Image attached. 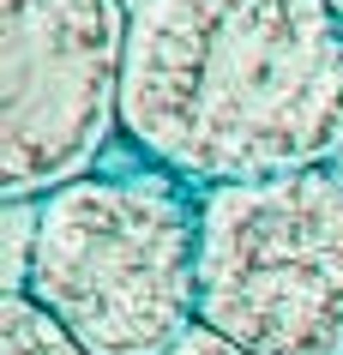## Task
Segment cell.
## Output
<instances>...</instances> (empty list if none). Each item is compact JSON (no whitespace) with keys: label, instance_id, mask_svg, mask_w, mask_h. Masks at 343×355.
Returning a JSON list of instances; mask_svg holds the SVG:
<instances>
[{"label":"cell","instance_id":"obj_1","mask_svg":"<svg viewBox=\"0 0 343 355\" xmlns=\"http://www.w3.org/2000/svg\"><path fill=\"white\" fill-rule=\"evenodd\" d=\"M121 139L187 187L343 157L337 0H133Z\"/></svg>","mask_w":343,"mask_h":355},{"label":"cell","instance_id":"obj_5","mask_svg":"<svg viewBox=\"0 0 343 355\" xmlns=\"http://www.w3.org/2000/svg\"><path fill=\"white\" fill-rule=\"evenodd\" d=\"M0 355H91V349H85L37 295L6 289V295H0Z\"/></svg>","mask_w":343,"mask_h":355},{"label":"cell","instance_id":"obj_4","mask_svg":"<svg viewBox=\"0 0 343 355\" xmlns=\"http://www.w3.org/2000/svg\"><path fill=\"white\" fill-rule=\"evenodd\" d=\"M127 0H0V199L37 205L121 132Z\"/></svg>","mask_w":343,"mask_h":355},{"label":"cell","instance_id":"obj_3","mask_svg":"<svg viewBox=\"0 0 343 355\" xmlns=\"http://www.w3.org/2000/svg\"><path fill=\"white\" fill-rule=\"evenodd\" d=\"M199 319L253 355H343V157L199 193Z\"/></svg>","mask_w":343,"mask_h":355},{"label":"cell","instance_id":"obj_6","mask_svg":"<svg viewBox=\"0 0 343 355\" xmlns=\"http://www.w3.org/2000/svg\"><path fill=\"white\" fill-rule=\"evenodd\" d=\"M169 355H253V349H241L235 337H223L217 325H205V319H199V325H193V331L181 337V343H175Z\"/></svg>","mask_w":343,"mask_h":355},{"label":"cell","instance_id":"obj_2","mask_svg":"<svg viewBox=\"0 0 343 355\" xmlns=\"http://www.w3.org/2000/svg\"><path fill=\"white\" fill-rule=\"evenodd\" d=\"M24 295L91 355H169L199 325V187L139 157L30 205Z\"/></svg>","mask_w":343,"mask_h":355}]
</instances>
